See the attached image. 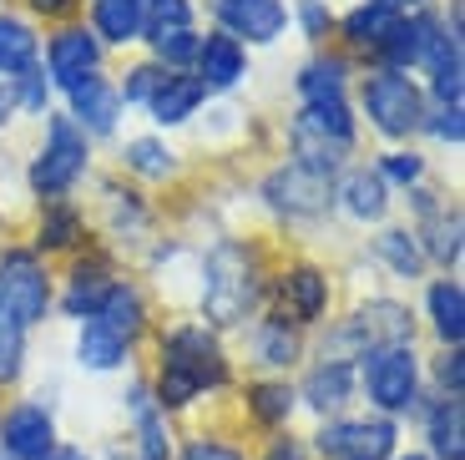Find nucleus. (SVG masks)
Listing matches in <instances>:
<instances>
[{"label": "nucleus", "instance_id": "obj_1", "mask_svg": "<svg viewBox=\"0 0 465 460\" xmlns=\"http://www.w3.org/2000/svg\"><path fill=\"white\" fill-rule=\"evenodd\" d=\"M157 355H163V365H157L152 400L163 405V410H187L203 390L228 385V355H223L218 334L208 324H177V329H167Z\"/></svg>", "mask_w": 465, "mask_h": 460}, {"label": "nucleus", "instance_id": "obj_2", "mask_svg": "<svg viewBox=\"0 0 465 460\" xmlns=\"http://www.w3.org/2000/svg\"><path fill=\"white\" fill-rule=\"evenodd\" d=\"M263 299V284H258V254L248 243H218L208 254V278H203V314H208V329H232L243 324L248 314Z\"/></svg>", "mask_w": 465, "mask_h": 460}, {"label": "nucleus", "instance_id": "obj_3", "mask_svg": "<svg viewBox=\"0 0 465 460\" xmlns=\"http://www.w3.org/2000/svg\"><path fill=\"white\" fill-rule=\"evenodd\" d=\"M410 339H415V319H410L405 304L370 299L324 339V365H349V359H364L370 349L410 345Z\"/></svg>", "mask_w": 465, "mask_h": 460}, {"label": "nucleus", "instance_id": "obj_4", "mask_svg": "<svg viewBox=\"0 0 465 460\" xmlns=\"http://www.w3.org/2000/svg\"><path fill=\"white\" fill-rule=\"evenodd\" d=\"M86 157H92L86 132L76 127L71 116H51V122H46V142H41V152H35V162H31V187L56 203V197H66L71 187L82 183Z\"/></svg>", "mask_w": 465, "mask_h": 460}, {"label": "nucleus", "instance_id": "obj_5", "mask_svg": "<svg viewBox=\"0 0 465 460\" xmlns=\"http://www.w3.org/2000/svg\"><path fill=\"white\" fill-rule=\"evenodd\" d=\"M360 102H364V116L374 122L380 137H410V132L425 127V96L410 76L400 71H370L360 86Z\"/></svg>", "mask_w": 465, "mask_h": 460}, {"label": "nucleus", "instance_id": "obj_6", "mask_svg": "<svg viewBox=\"0 0 465 460\" xmlns=\"http://www.w3.org/2000/svg\"><path fill=\"white\" fill-rule=\"evenodd\" d=\"M364 395L380 415H400L420 400V359L410 345L370 349L364 355Z\"/></svg>", "mask_w": 465, "mask_h": 460}, {"label": "nucleus", "instance_id": "obj_7", "mask_svg": "<svg viewBox=\"0 0 465 460\" xmlns=\"http://www.w3.org/2000/svg\"><path fill=\"white\" fill-rule=\"evenodd\" d=\"M0 309L11 314L21 329L46 319L51 309V278L31 248H5L0 254Z\"/></svg>", "mask_w": 465, "mask_h": 460}, {"label": "nucleus", "instance_id": "obj_8", "mask_svg": "<svg viewBox=\"0 0 465 460\" xmlns=\"http://www.w3.org/2000/svg\"><path fill=\"white\" fill-rule=\"evenodd\" d=\"M395 420L390 415H370V420H329L319 425L314 450L324 460H395Z\"/></svg>", "mask_w": 465, "mask_h": 460}, {"label": "nucleus", "instance_id": "obj_9", "mask_svg": "<svg viewBox=\"0 0 465 460\" xmlns=\"http://www.w3.org/2000/svg\"><path fill=\"white\" fill-rule=\"evenodd\" d=\"M263 197L273 213H289V218H319L334 203V173H319V167H303V162H283L263 177Z\"/></svg>", "mask_w": 465, "mask_h": 460}, {"label": "nucleus", "instance_id": "obj_10", "mask_svg": "<svg viewBox=\"0 0 465 460\" xmlns=\"http://www.w3.org/2000/svg\"><path fill=\"white\" fill-rule=\"evenodd\" d=\"M56 450V420L46 405H15L0 420V455L5 460H41Z\"/></svg>", "mask_w": 465, "mask_h": 460}, {"label": "nucleus", "instance_id": "obj_11", "mask_svg": "<svg viewBox=\"0 0 465 460\" xmlns=\"http://www.w3.org/2000/svg\"><path fill=\"white\" fill-rule=\"evenodd\" d=\"M273 304L289 324H319L329 309V278L314 264H293L289 274L273 278Z\"/></svg>", "mask_w": 465, "mask_h": 460}, {"label": "nucleus", "instance_id": "obj_12", "mask_svg": "<svg viewBox=\"0 0 465 460\" xmlns=\"http://www.w3.org/2000/svg\"><path fill=\"white\" fill-rule=\"evenodd\" d=\"M46 66H51V81H56L61 92H71V86H82L86 76H96V66H102V41H96L86 25H66V31L51 35Z\"/></svg>", "mask_w": 465, "mask_h": 460}, {"label": "nucleus", "instance_id": "obj_13", "mask_svg": "<svg viewBox=\"0 0 465 460\" xmlns=\"http://www.w3.org/2000/svg\"><path fill=\"white\" fill-rule=\"evenodd\" d=\"M218 21H223V35H232L238 46L243 41L268 46V41L283 35L289 11H283V0H218Z\"/></svg>", "mask_w": 465, "mask_h": 460}, {"label": "nucleus", "instance_id": "obj_14", "mask_svg": "<svg viewBox=\"0 0 465 460\" xmlns=\"http://www.w3.org/2000/svg\"><path fill=\"white\" fill-rule=\"evenodd\" d=\"M82 324H96L102 334H112L116 345L132 349L142 339V329H147V304H142V294L132 284H112L106 288V299L96 304V314L82 319Z\"/></svg>", "mask_w": 465, "mask_h": 460}, {"label": "nucleus", "instance_id": "obj_15", "mask_svg": "<svg viewBox=\"0 0 465 460\" xmlns=\"http://www.w3.org/2000/svg\"><path fill=\"white\" fill-rule=\"evenodd\" d=\"M71 122L86 132V137H106L116 127V116H122V96L106 76H86L82 86H71Z\"/></svg>", "mask_w": 465, "mask_h": 460}, {"label": "nucleus", "instance_id": "obj_16", "mask_svg": "<svg viewBox=\"0 0 465 460\" xmlns=\"http://www.w3.org/2000/svg\"><path fill=\"white\" fill-rule=\"evenodd\" d=\"M248 71V51L232 41V35L213 31L198 41V81H203V92H232L238 81H243Z\"/></svg>", "mask_w": 465, "mask_h": 460}, {"label": "nucleus", "instance_id": "obj_17", "mask_svg": "<svg viewBox=\"0 0 465 460\" xmlns=\"http://www.w3.org/2000/svg\"><path fill=\"white\" fill-rule=\"evenodd\" d=\"M445 25L435 21V15H400L395 31L380 41V56H384V71H405V66H420L425 61V51H430V41L440 35Z\"/></svg>", "mask_w": 465, "mask_h": 460}, {"label": "nucleus", "instance_id": "obj_18", "mask_svg": "<svg viewBox=\"0 0 465 460\" xmlns=\"http://www.w3.org/2000/svg\"><path fill=\"white\" fill-rule=\"evenodd\" d=\"M203 81L193 76V71H167V81H163V92L147 102V112H152V122L157 127H177V122H187V116L203 106Z\"/></svg>", "mask_w": 465, "mask_h": 460}, {"label": "nucleus", "instance_id": "obj_19", "mask_svg": "<svg viewBox=\"0 0 465 460\" xmlns=\"http://www.w3.org/2000/svg\"><path fill=\"white\" fill-rule=\"evenodd\" d=\"M339 197H344V213L360 223H380L384 213H390V183H384L374 167H354V173L344 177V187H334Z\"/></svg>", "mask_w": 465, "mask_h": 460}, {"label": "nucleus", "instance_id": "obj_20", "mask_svg": "<svg viewBox=\"0 0 465 460\" xmlns=\"http://www.w3.org/2000/svg\"><path fill=\"white\" fill-rule=\"evenodd\" d=\"M425 435H430L435 460H465V410H460V395H445V400L430 405Z\"/></svg>", "mask_w": 465, "mask_h": 460}, {"label": "nucleus", "instance_id": "obj_21", "mask_svg": "<svg viewBox=\"0 0 465 460\" xmlns=\"http://www.w3.org/2000/svg\"><path fill=\"white\" fill-rule=\"evenodd\" d=\"M127 415H132V430H137V440H142V460H167V410L152 400L147 385L132 390Z\"/></svg>", "mask_w": 465, "mask_h": 460}, {"label": "nucleus", "instance_id": "obj_22", "mask_svg": "<svg viewBox=\"0 0 465 460\" xmlns=\"http://www.w3.org/2000/svg\"><path fill=\"white\" fill-rule=\"evenodd\" d=\"M112 268L102 264V258H92V264H76V274H71V288H66V299H61V309L71 314V319H92L96 304L106 299V288H112Z\"/></svg>", "mask_w": 465, "mask_h": 460}, {"label": "nucleus", "instance_id": "obj_23", "mask_svg": "<svg viewBox=\"0 0 465 460\" xmlns=\"http://www.w3.org/2000/svg\"><path fill=\"white\" fill-rule=\"evenodd\" d=\"M92 35H102L112 46L142 41V5L137 0H96L92 5Z\"/></svg>", "mask_w": 465, "mask_h": 460}, {"label": "nucleus", "instance_id": "obj_24", "mask_svg": "<svg viewBox=\"0 0 465 460\" xmlns=\"http://www.w3.org/2000/svg\"><path fill=\"white\" fill-rule=\"evenodd\" d=\"M349 395H354V369L349 365H319V369H309V380H303V400L314 405L319 415L344 410Z\"/></svg>", "mask_w": 465, "mask_h": 460}, {"label": "nucleus", "instance_id": "obj_25", "mask_svg": "<svg viewBox=\"0 0 465 460\" xmlns=\"http://www.w3.org/2000/svg\"><path fill=\"white\" fill-rule=\"evenodd\" d=\"M344 81H349V61L339 56H319L299 71V96L309 102H344Z\"/></svg>", "mask_w": 465, "mask_h": 460}, {"label": "nucleus", "instance_id": "obj_26", "mask_svg": "<svg viewBox=\"0 0 465 460\" xmlns=\"http://www.w3.org/2000/svg\"><path fill=\"white\" fill-rule=\"evenodd\" d=\"M35 51H41V41H35L31 25L21 15H0V76L11 81L25 66H35Z\"/></svg>", "mask_w": 465, "mask_h": 460}, {"label": "nucleus", "instance_id": "obj_27", "mask_svg": "<svg viewBox=\"0 0 465 460\" xmlns=\"http://www.w3.org/2000/svg\"><path fill=\"white\" fill-rule=\"evenodd\" d=\"M253 355H258V365H268V369H283V365H293L299 359V329H293L289 319H263L253 329Z\"/></svg>", "mask_w": 465, "mask_h": 460}, {"label": "nucleus", "instance_id": "obj_28", "mask_svg": "<svg viewBox=\"0 0 465 460\" xmlns=\"http://www.w3.org/2000/svg\"><path fill=\"white\" fill-rule=\"evenodd\" d=\"M395 21H400L395 11H384V5L364 0V5H354V11L344 15V41L349 46H360V51H380V41L395 31Z\"/></svg>", "mask_w": 465, "mask_h": 460}, {"label": "nucleus", "instance_id": "obj_29", "mask_svg": "<svg viewBox=\"0 0 465 460\" xmlns=\"http://www.w3.org/2000/svg\"><path fill=\"white\" fill-rule=\"evenodd\" d=\"M430 319H435V334H440L450 349H460V334H465V294L455 278H440L430 288Z\"/></svg>", "mask_w": 465, "mask_h": 460}, {"label": "nucleus", "instance_id": "obj_30", "mask_svg": "<svg viewBox=\"0 0 465 460\" xmlns=\"http://www.w3.org/2000/svg\"><path fill=\"white\" fill-rule=\"evenodd\" d=\"M299 127L319 132V137L339 142V147H354V116H349V102H309L299 116Z\"/></svg>", "mask_w": 465, "mask_h": 460}, {"label": "nucleus", "instance_id": "obj_31", "mask_svg": "<svg viewBox=\"0 0 465 460\" xmlns=\"http://www.w3.org/2000/svg\"><path fill=\"white\" fill-rule=\"evenodd\" d=\"M293 385H283V380H258V385H248V395H243V405H248V415H253L258 425H283L293 415Z\"/></svg>", "mask_w": 465, "mask_h": 460}, {"label": "nucleus", "instance_id": "obj_32", "mask_svg": "<svg viewBox=\"0 0 465 460\" xmlns=\"http://www.w3.org/2000/svg\"><path fill=\"white\" fill-rule=\"evenodd\" d=\"M86 238V223H82V213L71 203H46V213H41V233H35V243L41 248H71V243H82Z\"/></svg>", "mask_w": 465, "mask_h": 460}, {"label": "nucleus", "instance_id": "obj_33", "mask_svg": "<svg viewBox=\"0 0 465 460\" xmlns=\"http://www.w3.org/2000/svg\"><path fill=\"white\" fill-rule=\"evenodd\" d=\"M425 254L435 264H460V213L455 207H435L430 223H425Z\"/></svg>", "mask_w": 465, "mask_h": 460}, {"label": "nucleus", "instance_id": "obj_34", "mask_svg": "<svg viewBox=\"0 0 465 460\" xmlns=\"http://www.w3.org/2000/svg\"><path fill=\"white\" fill-rule=\"evenodd\" d=\"M122 157H127L132 173L152 177V183H163V177L177 173V152H167V142H157V137H132Z\"/></svg>", "mask_w": 465, "mask_h": 460}, {"label": "nucleus", "instance_id": "obj_35", "mask_svg": "<svg viewBox=\"0 0 465 460\" xmlns=\"http://www.w3.org/2000/svg\"><path fill=\"white\" fill-rule=\"evenodd\" d=\"M127 359V345H116L112 334H102L96 324H86L82 339H76V365L82 369H96V375H106V369H116Z\"/></svg>", "mask_w": 465, "mask_h": 460}, {"label": "nucleus", "instance_id": "obj_36", "mask_svg": "<svg viewBox=\"0 0 465 460\" xmlns=\"http://www.w3.org/2000/svg\"><path fill=\"white\" fill-rule=\"evenodd\" d=\"M142 5V35H167L193 25V0H137Z\"/></svg>", "mask_w": 465, "mask_h": 460}, {"label": "nucleus", "instance_id": "obj_37", "mask_svg": "<svg viewBox=\"0 0 465 460\" xmlns=\"http://www.w3.org/2000/svg\"><path fill=\"white\" fill-rule=\"evenodd\" d=\"M374 254H380L384 264L395 268L400 278H415V274H420V264H425V254H420V238H410L405 228L380 233V238H374Z\"/></svg>", "mask_w": 465, "mask_h": 460}, {"label": "nucleus", "instance_id": "obj_38", "mask_svg": "<svg viewBox=\"0 0 465 460\" xmlns=\"http://www.w3.org/2000/svg\"><path fill=\"white\" fill-rule=\"evenodd\" d=\"M198 41L203 35L187 25V31H167V35H152V61L163 71H183V66H193L198 61Z\"/></svg>", "mask_w": 465, "mask_h": 460}, {"label": "nucleus", "instance_id": "obj_39", "mask_svg": "<svg viewBox=\"0 0 465 460\" xmlns=\"http://www.w3.org/2000/svg\"><path fill=\"white\" fill-rule=\"evenodd\" d=\"M21 365H25V329L0 309V385L21 380Z\"/></svg>", "mask_w": 465, "mask_h": 460}, {"label": "nucleus", "instance_id": "obj_40", "mask_svg": "<svg viewBox=\"0 0 465 460\" xmlns=\"http://www.w3.org/2000/svg\"><path fill=\"white\" fill-rule=\"evenodd\" d=\"M163 81H167V71L157 66V61H142V66H132V71H127V86H122L116 96H122V102H137V106H147L152 96L163 92Z\"/></svg>", "mask_w": 465, "mask_h": 460}, {"label": "nucleus", "instance_id": "obj_41", "mask_svg": "<svg viewBox=\"0 0 465 460\" xmlns=\"http://www.w3.org/2000/svg\"><path fill=\"white\" fill-rule=\"evenodd\" d=\"M374 173H380L384 183H405V187H415L420 177H425V157H415V152H384Z\"/></svg>", "mask_w": 465, "mask_h": 460}, {"label": "nucleus", "instance_id": "obj_42", "mask_svg": "<svg viewBox=\"0 0 465 460\" xmlns=\"http://www.w3.org/2000/svg\"><path fill=\"white\" fill-rule=\"evenodd\" d=\"M11 92H15V106H25V112H46V71L25 66L21 76H11Z\"/></svg>", "mask_w": 465, "mask_h": 460}, {"label": "nucleus", "instance_id": "obj_43", "mask_svg": "<svg viewBox=\"0 0 465 460\" xmlns=\"http://www.w3.org/2000/svg\"><path fill=\"white\" fill-rule=\"evenodd\" d=\"M177 460H243V450L228 445V440H218V435H193Z\"/></svg>", "mask_w": 465, "mask_h": 460}, {"label": "nucleus", "instance_id": "obj_44", "mask_svg": "<svg viewBox=\"0 0 465 460\" xmlns=\"http://www.w3.org/2000/svg\"><path fill=\"white\" fill-rule=\"evenodd\" d=\"M299 25L309 41H324L329 31H334V15H329L324 0H299Z\"/></svg>", "mask_w": 465, "mask_h": 460}, {"label": "nucleus", "instance_id": "obj_45", "mask_svg": "<svg viewBox=\"0 0 465 460\" xmlns=\"http://www.w3.org/2000/svg\"><path fill=\"white\" fill-rule=\"evenodd\" d=\"M435 380H440L445 395H460V349H445V355L435 359Z\"/></svg>", "mask_w": 465, "mask_h": 460}, {"label": "nucleus", "instance_id": "obj_46", "mask_svg": "<svg viewBox=\"0 0 465 460\" xmlns=\"http://www.w3.org/2000/svg\"><path fill=\"white\" fill-rule=\"evenodd\" d=\"M430 132L440 142H450V147H460V106H440L435 122H430Z\"/></svg>", "mask_w": 465, "mask_h": 460}, {"label": "nucleus", "instance_id": "obj_47", "mask_svg": "<svg viewBox=\"0 0 465 460\" xmlns=\"http://www.w3.org/2000/svg\"><path fill=\"white\" fill-rule=\"evenodd\" d=\"M263 460H309V450H303L293 435H283V440H273V445H268Z\"/></svg>", "mask_w": 465, "mask_h": 460}, {"label": "nucleus", "instance_id": "obj_48", "mask_svg": "<svg viewBox=\"0 0 465 460\" xmlns=\"http://www.w3.org/2000/svg\"><path fill=\"white\" fill-rule=\"evenodd\" d=\"M25 5H31L35 15H71L82 0H25Z\"/></svg>", "mask_w": 465, "mask_h": 460}, {"label": "nucleus", "instance_id": "obj_49", "mask_svg": "<svg viewBox=\"0 0 465 460\" xmlns=\"http://www.w3.org/2000/svg\"><path fill=\"white\" fill-rule=\"evenodd\" d=\"M15 112V92H11V81H0V122H11Z\"/></svg>", "mask_w": 465, "mask_h": 460}, {"label": "nucleus", "instance_id": "obj_50", "mask_svg": "<svg viewBox=\"0 0 465 460\" xmlns=\"http://www.w3.org/2000/svg\"><path fill=\"white\" fill-rule=\"evenodd\" d=\"M374 5H384V11H395V15H410V11H420L425 0H374Z\"/></svg>", "mask_w": 465, "mask_h": 460}, {"label": "nucleus", "instance_id": "obj_51", "mask_svg": "<svg viewBox=\"0 0 465 460\" xmlns=\"http://www.w3.org/2000/svg\"><path fill=\"white\" fill-rule=\"evenodd\" d=\"M41 460H92L86 450H51V455H41Z\"/></svg>", "mask_w": 465, "mask_h": 460}, {"label": "nucleus", "instance_id": "obj_52", "mask_svg": "<svg viewBox=\"0 0 465 460\" xmlns=\"http://www.w3.org/2000/svg\"><path fill=\"white\" fill-rule=\"evenodd\" d=\"M400 460H430V455H400Z\"/></svg>", "mask_w": 465, "mask_h": 460}, {"label": "nucleus", "instance_id": "obj_53", "mask_svg": "<svg viewBox=\"0 0 465 460\" xmlns=\"http://www.w3.org/2000/svg\"><path fill=\"white\" fill-rule=\"evenodd\" d=\"M0 460H5V455H0Z\"/></svg>", "mask_w": 465, "mask_h": 460}]
</instances>
